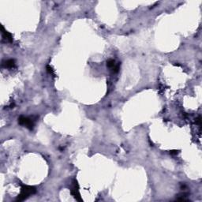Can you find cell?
<instances>
[{"mask_svg": "<svg viewBox=\"0 0 202 202\" xmlns=\"http://www.w3.org/2000/svg\"><path fill=\"white\" fill-rule=\"evenodd\" d=\"M37 192V190L34 186L28 185H22V189H21V193L18 195V197L16 199V201H23L28 197H30L31 195H33L35 193Z\"/></svg>", "mask_w": 202, "mask_h": 202, "instance_id": "1", "label": "cell"}, {"mask_svg": "<svg viewBox=\"0 0 202 202\" xmlns=\"http://www.w3.org/2000/svg\"><path fill=\"white\" fill-rule=\"evenodd\" d=\"M18 123L21 126H24L30 130L33 129V127H34V121L32 119L29 117H24L23 115L18 118Z\"/></svg>", "mask_w": 202, "mask_h": 202, "instance_id": "2", "label": "cell"}, {"mask_svg": "<svg viewBox=\"0 0 202 202\" xmlns=\"http://www.w3.org/2000/svg\"><path fill=\"white\" fill-rule=\"evenodd\" d=\"M71 193H72V195L74 197L76 200H78L79 201H82L80 193H79V185H78V182L76 180L73 181V185L72 190H71Z\"/></svg>", "mask_w": 202, "mask_h": 202, "instance_id": "3", "label": "cell"}, {"mask_svg": "<svg viewBox=\"0 0 202 202\" xmlns=\"http://www.w3.org/2000/svg\"><path fill=\"white\" fill-rule=\"evenodd\" d=\"M1 29H2V35H3V40L5 42H7V43H13V37L11 33L5 30L3 25L1 26Z\"/></svg>", "mask_w": 202, "mask_h": 202, "instance_id": "4", "label": "cell"}, {"mask_svg": "<svg viewBox=\"0 0 202 202\" xmlns=\"http://www.w3.org/2000/svg\"><path fill=\"white\" fill-rule=\"evenodd\" d=\"M2 66H3V67H5V68H7V69H12L14 68L15 66V60L14 59H8V60H6V61L3 62V64H2Z\"/></svg>", "mask_w": 202, "mask_h": 202, "instance_id": "5", "label": "cell"}, {"mask_svg": "<svg viewBox=\"0 0 202 202\" xmlns=\"http://www.w3.org/2000/svg\"><path fill=\"white\" fill-rule=\"evenodd\" d=\"M115 66V62H114V59H109L107 61V66L109 67V68L112 69L114 66Z\"/></svg>", "mask_w": 202, "mask_h": 202, "instance_id": "6", "label": "cell"}, {"mask_svg": "<svg viewBox=\"0 0 202 202\" xmlns=\"http://www.w3.org/2000/svg\"><path fill=\"white\" fill-rule=\"evenodd\" d=\"M46 69H47V72H48V73H50L51 75L54 76V77L55 76V71H54L53 68H52V67H51L50 65H47V67H46Z\"/></svg>", "mask_w": 202, "mask_h": 202, "instance_id": "7", "label": "cell"}, {"mask_svg": "<svg viewBox=\"0 0 202 202\" xmlns=\"http://www.w3.org/2000/svg\"><path fill=\"white\" fill-rule=\"evenodd\" d=\"M178 152V151H177V150H172V151H170V154L171 155H177Z\"/></svg>", "mask_w": 202, "mask_h": 202, "instance_id": "8", "label": "cell"}]
</instances>
